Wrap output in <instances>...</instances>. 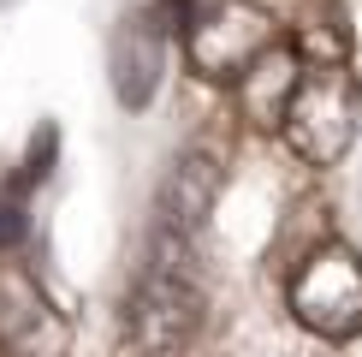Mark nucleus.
<instances>
[{
    "mask_svg": "<svg viewBox=\"0 0 362 357\" xmlns=\"http://www.w3.org/2000/svg\"><path fill=\"white\" fill-rule=\"evenodd\" d=\"M285 143L303 167H339L356 143V84L344 66H315L303 72L291 108H285Z\"/></svg>",
    "mask_w": 362,
    "mask_h": 357,
    "instance_id": "obj_1",
    "label": "nucleus"
},
{
    "mask_svg": "<svg viewBox=\"0 0 362 357\" xmlns=\"http://www.w3.org/2000/svg\"><path fill=\"white\" fill-rule=\"evenodd\" d=\"M24 232H30V215H24V203H18V197H0V250H12Z\"/></svg>",
    "mask_w": 362,
    "mask_h": 357,
    "instance_id": "obj_9",
    "label": "nucleus"
},
{
    "mask_svg": "<svg viewBox=\"0 0 362 357\" xmlns=\"http://www.w3.org/2000/svg\"><path fill=\"white\" fill-rule=\"evenodd\" d=\"M160 78H167V24L155 12H125L107 42V84L119 108L143 113L160 96Z\"/></svg>",
    "mask_w": 362,
    "mask_h": 357,
    "instance_id": "obj_6",
    "label": "nucleus"
},
{
    "mask_svg": "<svg viewBox=\"0 0 362 357\" xmlns=\"http://www.w3.org/2000/svg\"><path fill=\"white\" fill-rule=\"evenodd\" d=\"M185 48H190L196 78L232 84V78H244L267 48H279V24L267 18L255 0H220V6H208L202 18L190 24Z\"/></svg>",
    "mask_w": 362,
    "mask_h": 357,
    "instance_id": "obj_3",
    "label": "nucleus"
},
{
    "mask_svg": "<svg viewBox=\"0 0 362 357\" xmlns=\"http://www.w3.org/2000/svg\"><path fill=\"white\" fill-rule=\"evenodd\" d=\"M291 316L321 339H356L362 334V256L351 244H321L291 274Z\"/></svg>",
    "mask_w": 362,
    "mask_h": 357,
    "instance_id": "obj_2",
    "label": "nucleus"
},
{
    "mask_svg": "<svg viewBox=\"0 0 362 357\" xmlns=\"http://www.w3.org/2000/svg\"><path fill=\"white\" fill-rule=\"evenodd\" d=\"M220 197V155L214 149H185L160 185V244H190V232L208 220Z\"/></svg>",
    "mask_w": 362,
    "mask_h": 357,
    "instance_id": "obj_7",
    "label": "nucleus"
},
{
    "mask_svg": "<svg viewBox=\"0 0 362 357\" xmlns=\"http://www.w3.org/2000/svg\"><path fill=\"white\" fill-rule=\"evenodd\" d=\"M0 357H71V316L24 262H0Z\"/></svg>",
    "mask_w": 362,
    "mask_h": 357,
    "instance_id": "obj_4",
    "label": "nucleus"
},
{
    "mask_svg": "<svg viewBox=\"0 0 362 357\" xmlns=\"http://www.w3.org/2000/svg\"><path fill=\"white\" fill-rule=\"evenodd\" d=\"M297 48H267L255 66L238 78V101H244V119L250 125H262V131H274L285 125V108H291V96H297Z\"/></svg>",
    "mask_w": 362,
    "mask_h": 357,
    "instance_id": "obj_8",
    "label": "nucleus"
},
{
    "mask_svg": "<svg viewBox=\"0 0 362 357\" xmlns=\"http://www.w3.org/2000/svg\"><path fill=\"white\" fill-rule=\"evenodd\" d=\"M155 18L167 24V30H190L196 18H202V12H196L190 0H155Z\"/></svg>",
    "mask_w": 362,
    "mask_h": 357,
    "instance_id": "obj_10",
    "label": "nucleus"
},
{
    "mask_svg": "<svg viewBox=\"0 0 362 357\" xmlns=\"http://www.w3.org/2000/svg\"><path fill=\"white\" fill-rule=\"evenodd\" d=\"M185 250L167 244V262L155 268V274L143 280V292L131 298V339L148 351V357H173L190 346L196 322H202V304H196V286L190 274L178 268Z\"/></svg>",
    "mask_w": 362,
    "mask_h": 357,
    "instance_id": "obj_5",
    "label": "nucleus"
}]
</instances>
